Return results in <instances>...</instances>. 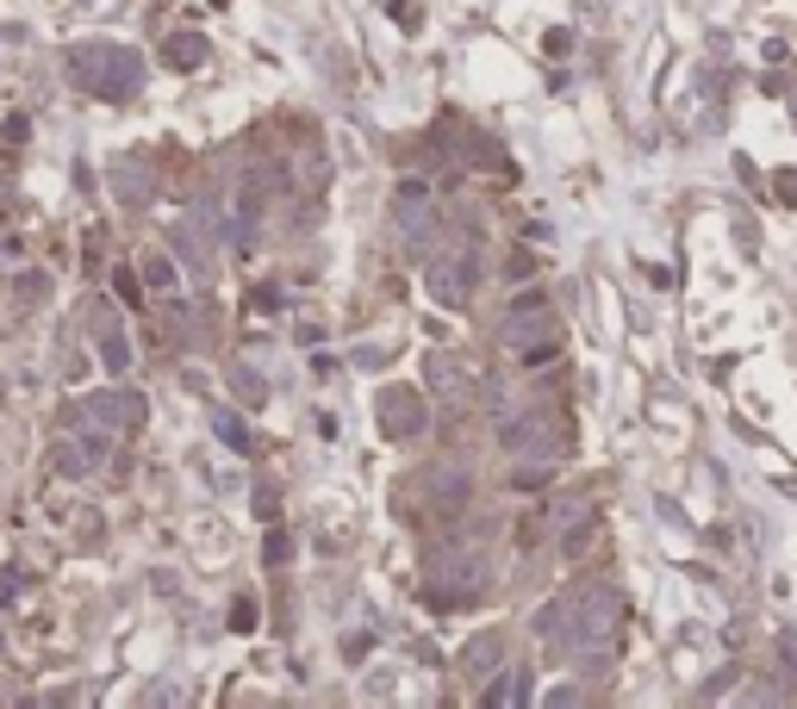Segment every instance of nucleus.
Here are the masks:
<instances>
[{
	"mask_svg": "<svg viewBox=\"0 0 797 709\" xmlns=\"http://www.w3.org/2000/svg\"><path fill=\"white\" fill-rule=\"evenodd\" d=\"M88 418H100L106 430H132V423L144 418V399H137V392H100V399L88 404Z\"/></svg>",
	"mask_w": 797,
	"mask_h": 709,
	"instance_id": "6e6552de",
	"label": "nucleus"
},
{
	"mask_svg": "<svg viewBox=\"0 0 797 709\" xmlns=\"http://www.w3.org/2000/svg\"><path fill=\"white\" fill-rule=\"evenodd\" d=\"M218 436L231 442V448H250V436H243V423L237 418H218Z\"/></svg>",
	"mask_w": 797,
	"mask_h": 709,
	"instance_id": "dca6fc26",
	"label": "nucleus"
},
{
	"mask_svg": "<svg viewBox=\"0 0 797 709\" xmlns=\"http://www.w3.org/2000/svg\"><path fill=\"white\" fill-rule=\"evenodd\" d=\"M573 648L580 653H604L611 648V634H617V592H585L573 597Z\"/></svg>",
	"mask_w": 797,
	"mask_h": 709,
	"instance_id": "f03ea898",
	"label": "nucleus"
},
{
	"mask_svg": "<svg viewBox=\"0 0 797 709\" xmlns=\"http://www.w3.org/2000/svg\"><path fill=\"white\" fill-rule=\"evenodd\" d=\"M374 411H380V430H387V436H418V430H424V399H418L411 386H387Z\"/></svg>",
	"mask_w": 797,
	"mask_h": 709,
	"instance_id": "423d86ee",
	"label": "nucleus"
},
{
	"mask_svg": "<svg viewBox=\"0 0 797 709\" xmlns=\"http://www.w3.org/2000/svg\"><path fill=\"white\" fill-rule=\"evenodd\" d=\"M499 442H505V455H561V436L548 418H517L511 430H499Z\"/></svg>",
	"mask_w": 797,
	"mask_h": 709,
	"instance_id": "0eeeda50",
	"label": "nucleus"
},
{
	"mask_svg": "<svg viewBox=\"0 0 797 709\" xmlns=\"http://www.w3.org/2000/svg\"><path fill=\"white\" fill-rule=\"evenodd\" d=\"M499 660H505V634H499V629H492V634H474V641L462 648V672H467V678H480V672L499 666Z\"/></svg>",
	"mask_w": 797,
	"mask_h": 709,
	"instance_id": "1a4fd4ad",
	"label": "nucleus"
},
{
	"mask_svg": "<svg viewBox=\"0 0 797 709\" xmlns=\"http://www.w3.org/2000/svg\"><path fill=\"white\" fill-rule=\"evenodd\" d=\"M137 274L150 281V293H175V287H181V281H175V262H169L162 250H150V255H144V268H137Z\"/></svg>",
	"mask_w": 797,
	"mask_h": 709,
	"instance_id": "ddd939ff",
	"label": "nucleus"
},
{
	"mask_svg": "<svg viewBox=\"0 0 797 709\" xmlns=\"http://www.w3.org/2000/svg\"><path fill=\"white\" fill-rule=\"evenodd\" d=\"M69 76H76L88 94L125 100L137 81H144V62H137V50H118V44H81V50H69Z\"/></svg>",
	"mask_w": 797,
	"mask_h": 709,
	"instance_id": "f257e3e1",
	"label": "nucleus"
},
{
	"mask_svg": "<svg viewBox=\"0 0 797 709\" xmlns=\"http://www.w3.org/2000/svg\"><path fill=\"white\" fill-rule=\"evenodd\" d=\"M200 57H206V44H200V32H175V38L162 44V62H169V69H194Z\"/></svg>",
	"mask_w": 797,
	"mask_h": 709,
	"instance_id": "f8f14e48",
	"label": "nucleus"
},
{
	"mask_svg": "<svg viewBox=\"0 0 797 709\" xmlns=\"http://www.w3.org/2000/svg\"><path fill=\"white\" fill-rule=\"evenodd\" d=\"M50 467H57L62 480H81V473H94V460H88V448H81L76 436H69V442H57V448H50Z\"/></svg>",
	"mask_w": 797,
	"mask_h": 709,
	"instance_id": "9b49d317",
	"label": "nucleus"
},
{
	"mask_svg": "<svg viewBox=\"0 0 797 709\" xmlns=\"http://www.w3.org/2000/svg\"><path fill=\"white\" fill-rule=\"evenodd\" d=\"M392 218H399V230H406V250L424 255L430 230H436V199H430L424 181H399V193H392Z\"/></svg>",
	"mask_w": 797,
	"mask_h": 709,
	"instance_id": "7ed1b4c3",
	"label": "nucleus"
},
{
	"mask_svg": "<svg viewBox=\"0 0 797 709\" xmlns=\"http://www.w3.org/2000/svg\"><path fill=\"white\" fill-rule=\"evenodd\" d=\"M237 392H243V399H250V404H262V380H255L250 367H243V374H237Z\"/></svg>",
	"mask_w": 797,
	"mask_h": 709,
	"instance_id": "f3484780",
	"label": "nucleus"
},
{
	"mask_svg": "<svg viewBox=\"0 0 797 709\" xmlns=\"http://www.w3.org/2000/svg\"><path fill=\"white\" fill-rule=\"evenodd\" d=\"M474 281H480V255L474 250H462L455 262H436V268H430V293H436L443 306H467V299H474Z\"/></svg>",
	"mask_w": 797,
	"mask_h": 709,
	"instance_id": "39448f33",
	"label": "nucleus"
},
{
	"mask_svg": "<svg viewBox=\"0 0 797 709\" xmlns=\"http://www.w3.org/2000/svg\"><path fill=\"white\" fill-rule=\"evenodd\" d=\"M76 442H81V448H88V460H94V467H100V460H106V455H113V430H106V423H81V430H76Z\"/></svg>",
	"mask_w": 797,
	"mask_h": 709,
	"instance_id": "2eb2a0df",
	"label": "nucleus"
},
{
	"mask_svg": "<svg viewBox=\"0 0 797 709\" xmlns=\"http://www.w3.org/2000/svg\"><path fill=\"white\" fill-rule=\"evenodd\" d=\"M100 362H106V374H125L132 367V343L113 330V318H100Z\"/></svg>",
	"mask_w": 797,
	"mask_h": 709,
	"instance_id": "9d476101",
	"label": "nucleus"
},
{
	"mask_svg": "<svg viewBox=\"0 0 797 709\" xmlns=\"http://www.w3.org/2000/svg\"><path fill=\"white\" fill-rule=\"evenodd\" d=\"M430 380H436V392H443L448 404H467V374L455 362H436L430 367Z\"/></svg>",
	"mask_w": 797,
	"mask_h": 709,
	"instance_id": "4468645a",
	"label": "nucleus"
},
{
	"mask_svg": "<svg viewBox=\"0 0 797 709\" xmlns=\"http://www.w3.org/2000/svg\"><path fill=\"white\" fill-rule=\"evenodd\" d=\"M505 343L517 348V355H530V362H543V355H555V318H548V306H543V299H524V306L511 311Z\"/></svg>",
	"mask_w": 797,
	"mask_h": 709,
	"instance_id": "20e7f679",
	"label": "nucleus"
}]
</instances>
